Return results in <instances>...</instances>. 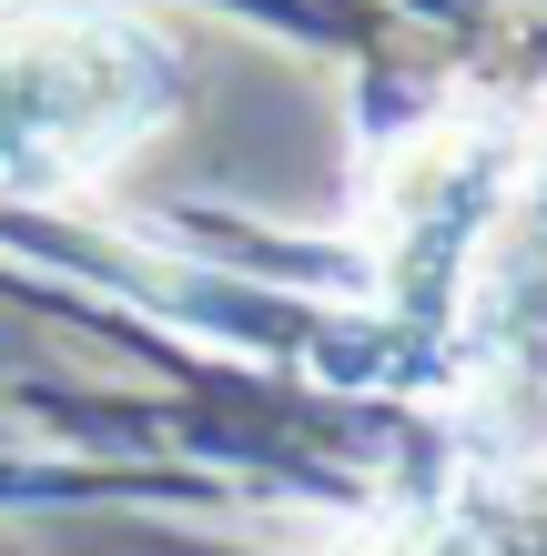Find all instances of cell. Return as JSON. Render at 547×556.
I'll use <instances>...</instances> for the list:
<instances>
[{
    "label": "cell",
    "instance_id": "6da1fadb",
    "mask_svg": "<svg viewBox=\"0 0 547 556\" xmlns=\"http://www.w3.org/2000/svg\"><path fill=\"white\" fill-rule=\"evenodd\" d=\"M142 102V61L122 30L82 11H11L0 21V173L61 182L122 142Z\"/></svg>",
    "mask_w": 547,
    "mask_h": 556
}]
</instances>
